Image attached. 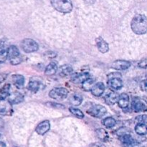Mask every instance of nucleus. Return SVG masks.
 Instances as JSON below:
<instances>
[{"label": "nucleus", "instance_id": "f257e3e1", "mask_svg": "<svg viewBox=\"0 0 147 147\" xmlns=\"http://www.w3.org/2000/svg\"><path fill=\"white\" fill-rule=\"evenodd\" d=\"M131 27L134 33L137 34H146L147 32V20L146 16L137 14L132 20Z\"/></svg>", "mask_w": 147, "mask_h": 147}, {"label": "nucleus", "instance_id": "f03ea898", "mask_svg": "<svg viewBox=\"0 0 147 147\" xmlns=\"http://www.w3.org/2000/svg\"><path fill=\"white\" fill-rule=\"evenodd\" d=\"M53 8L61 13H70L73 10L71 0H51Z\"/></svg>", "mask_w": 147, "mask_h": 147}, {"label": "nucleus", "instance_id": "7ed1b4c3", "mask_svg": "<svg viewBox=\"0 0 147 147\" xmlns=\"http://www.w3.org/2000/svg\"><path fill=\"white\" fill-rule=\"evenodd\" d=\"M108 85L113 90H119L123 87V82L121 79V75L117 73H112L108 76Z\"/></svg>", "mask_w": 147, "mask_h": 147}, {"label": "nucleus", "instance_id": "20e7f679", "mask_svg": "<svg viewBox=\"0 0 147 147\" xmlns=\"http://www.w3.org/2000/svg\"><path fill=\"white\" fill-rule=\"evenodd\" d=\"M7 57L9 60L10 63L13 65H17L22 62L20 51L14 45H11L7 49Z\"/></svg>", "mask_w": 147, "mask_h": 147}, {"label": "nucleus", "instance_id": "39448f33", "mask_svg": "<svg viewBox=\"0 0 147 147\" xmlns=\"http://www.w3.org/2000/svg\"><path fill=\"white\" fill-rule=\"evenodd\" d=\"M21 47L27 53L36 52L39 49L38 44L32 39H24L21 42Z\"/></svg>", "mask_w": 147, "mask_h": 147}, {"label": "nucleus", "instance_id": "423d86ee", "mask_svg": "<svg viewBox=\"0 0 147 147\" xmlns=\"http://www.w3.org/2000/svg\"><path fill=\"white\" fill-rule=\"evenodd\" d=\"M88 113L96 118H101L106 115L107 110L104 106L101 105H93L87 110Z\"/></svg>", "mask_w": 147, "mask_h": 147}, {"label": "nucleus", "instance_id": "0eeeda50", "mask_svg": "<svg viewBox=\"0 0 147 147\" xmlns=\"http://www.w3.org/2000/svg\"><path fill=\"white\" fill-rule=\"evenodd\" d=\"M68 92L64 88H55L51 90L49 93V96L53 99L57 100H63L66 98Z\"/></svg>", "mask_w": 147, "mask_h": 147}, {"label": "nucleus", "instance_id": "6e6552de", "mask_svg": "<svg viewBox=\"0 0 147 147\" xmlns=\"http://www.w3.org/2000/svg\"><path fill=\"white\" fill-rule=\"evenodd\" d=\"M131 109L136 113H139L146 111V106L145 103L139 98H134L131 102Z\"/></svg>", "mask_w": 147, "mask_h": 147}, {"label": "nucleus", "instance_id": "1a4fd4ad", "mask_svg": "<svg viewBox=\"0 0 147 147\" xmlns=\"http://www.w3.org/2000/svg\"><path fill=\"white\" fill-rule=\"evenodd\" d=\"M12 113L11 104L6 99L0 100V114L3 116H9Z\"/></svg>", "mask_w": 147, "mask_h": 147}, {"label": "nucleus", "instance_id": "9d476101", "mask_svg": "<svg viewBox=\"0 0 147 147\" xmlns=\"http://www.w3.org/2000/svg\"><path fill=\"white\" fill-rule=\"evenodd\" d=\"M7 100L11 104H17L24 100V96L19 92H13L9 93V96H7Z\"/></svg>", "mask_w": 147, "mask_h": 147}, {"label": "nucleus", "instance_id": "9b49d317", "mask_svg": "<svg viewBox=\"0 0 147 147\" xmlns=\"http://www.w3.org/2000/svg\"><path fill=\"white\" fill-rule=\"evenodd\" d=\"M131 63L127 60H116L111 64V67L118 70H124L130 67Z\"/></svg>", "mask_w": 147, "mask_h": 147}, {"label": "nucleus", "instance_id": "f8f14e48", "mask_svg": "<svg viewBox=\"0 0 147 147\" xmlns=\"http://www.w3.org/2000/svg\"><path fill=\"white\" fill-rule=\"evenodd\" d=\"M90 91H91V93L94 96H96V97L101 96L105 91L104 84L101 83V82H99V83H97L96 84H94L93 87H92Z\"/></svg>", "mask_w": 147, "mask_h": 147}, {"label": "nucleus", "instance_id": "ddd939ff", "mask_svg": "<svg viewBox=\"0 0 147 147\" xmlns=\"http://www.w3.org/2000/svg\"><path fill=\"white\" fill-rule=\"evenodd\" d=\"M50 129V123L49 121H43L38 124L36 128V132L40 135H44Z\"/></svg>", "mask_w": 147, "mask_h": 147}, {"label": "nucleus", "instance_id": "4468645a", "mask_svg": "<svg viewBox=\"0 0 147 147\" xmlns=\"http://www.w3.org/2000/svg\"><path fill=\"white\" fill-rule=\"evenodd\" d=\"M90 78V74L88 73H75L73 74L71 77V81L73 83H82L83 81Z\"/></svg>", "mask_w": 147, "mask_h": 147}, {"label": "nucleus", "instance_id": "2eb2a0df", "mask_svg": "<svg viewBox=\"0 0 147 147\" xmlns=\"http://www.w3.org/2000/svg\"><path fill=\"white\" fill-rule=\"evenodd\" d=\"M117 102L121 109H126L129 105V96L126 93H122L118 97Z\"/></svg>", "mask_w": 147, "mask_h": 147}, {"label": "nucleus", "instance_id": "dca6fc26", "mask_svg": "<svg viewBox=\"0 0 147 147\" xmlns=\"http://www.w3.org/2000/svg\"><path fill=\"white\" fill-rule=\"evenodd\" d=\"M96 45H97L99 51L102 53H107L109 50V44L103 39L100 38V37L96 39Z\"/></svg>", "mask_w": 147, "mask_h": 147}, {"label": "nucleus", "instance_id": "f3484780", "mask_svg": "<svg viewBox=\"0 0 147 147\" xmlns=\"http://www.w3.org/2000/svg\"><path fill=\"white\" fill-rule=\"evenodd\" d=\"M28 88L31 91L37 92L43 88V84L39 80H32V79L28 84Z\"/></svg>", "mask_w": 147, "mask_h": 147}, {"label": "nucleus", "instance_id": "a211bd4d", "mask_svg": "<svg viewBox=\"0 0 147 147\" xmlns=\"http://www.w3.org/2000/svg\"><path fill=\"white\" fill-rule=\"evenodd\" d=\"M11 80L13 84L18 88H22L24 85V78L21 75H13L11 76Z\"/></svg>", "mask_w": 147, "mask_h": 147}, {"label": "nucleus", "instance_id": "6ab92c4d", "mask_svg": "<svg viewBox=\"0 0 147 147\" xmlns=\"http://www.w3.org/2000/svg\"><path fill=\"white\" fill-rule=\"evenodd\" d=\"M121 141L125 147H130L135 142L134 139L129 133L121 136Z\"/></svg>", "mask_w": 147, "mask_h": 147}, {"label": "nucleus", "instance_id": "aec40b11", "mask_svg": "<svg viewBox=\"0 0 147 147\" xmlns=\"http://www.w3.org/2000/svg\"><path fill=\"white\" fill-rule=\"evenodd\" d=\"M69 101H70V104H72L73 106H80L83 102V97L79 93H74V94L71 95L69 98Z\"/></svg>", "mask_w": 147, "mask_h": 147}, {"label": "nucleus", "instance_id": "412c9836", "mask_svg": "<svg viewBox=\"0 0 147 147\" xmlns=\"http://www.w3.org/2000/svg\"><path fill=\"white\" fill-rule=\"evenodd\" d=\"M59 72V75L61 77H65V76H68L69 75L72 74L73 72V68L70 66L67 65H64L60 67V68L57 69Z\"/></svg>", "mask_w": 147, "mask_h": 147}, {"label": "nucleus", "instance_id": "4be33fe9", "mask_svg": "<svg viewBox=\"0 0 147 147\" xmlns=\"http://www.w3.org/2000/svg\"><path fill=\"white\" fill-rule=\"evenodd\" d=\"M57 69L58 67H57V63H55V62H52L46 67L45 73L47 76H53L55 73H57Z\"/></svg>", "mask_w": 147, "mask_h": 147}, {"label": "nucleus", "instance_id": "5701e85b", "mask_svg": "<svg viewBox=\"0 0 147 147\" xmlns=\"http://www.w3.org/2000/svg\"><path fill=\"white\" fill-rule=\"evenodd\" d=\"M135 131L137 134L140 135V136H144L146 134L147 129L146 123H138L136 126H135Z\"/></svg>", "mask_w": 147, "mask_h": 147}, {"label": "nucleus", "instance_id": "b1692460", "mask_svg": "<svg viewBox=\"0 0 147 147\" xmlns=\"http://www.w3.org/2000/svg\"><path fill=\"white\" fill-rule=\"evenodd\" d=\"M95 83V80L93 78H88V79H86L85 81H83L82 83V86H83V88L86 91H90L91 90L92 87L93 86Z\"/></svg>", "mask_w": 147, "mask_h": 147}, {"label": "nucleus", "instance_id": "393cba45", "mask_svg": "<svg viewBox=\"0 0 147 147\" xmlns=\"http://www.w3.org/2000/svg\"><path fill=\"white\" fill-rule=\"evenodd\" d=\"M96 135L100 140L103 142H106L109 139V134L107 131L103 129H98L96 130Z\"/></svg>", "mask_w": 147, "mask_h": 147}, {"label": "nucleus", "instance_id": "a878e982", "mask_svg": "<svg viewBox=\"0 0 147 147\" xmlns=\"http://www.w3.org/2000/svg\"><path fill=\"white\" fill-rule=\"evenodd\" d=\"M10 86L9 84H6L4 87L0 89V100L7 99V96L9 94Z\"/></svg>", "mask_w": 147, "mask_h": 147}, {"label": "nucleus", "instance_id": "bb28decb", "mask_svg": "<svg viewBox=\"0 0 147 147\" xmlns=\"http://www.w3.org/2000/svg\"><path fill=\"white\" fill-rule=\"evenodd\" d=\"M118 97L119 96H117V94H116L113 92H111L110 93L106 95L105 99L106 100V103H108L109 104H114L116 102V100H117Z\"/></svg>", "mask_w": 147, "mask_h": 147}, {"label": "nucleus", "instance_id": "cd10ccee", "mask_svg": "<svg viewBox=\"0 0 147 147\" xmlns=\"http://www.w3.org/2000/svg\"><path fill=\"white\" fill-rule=\"evenodd\" d=\"M116 121L113 117H107L103 121V124L108 129H111L115 126Z\"/></svg>", "mask_w": 147, "mask_h": 147}, {"label": "nucleus", "instance_id": "c85d7f7f", "mask_svg": "<svg viewBox=\"0 0 147 147\" xmlns=\"http://www.w3.org/2000/svg\"><path fill=\"white\" fill-rule=\"evenodd\" d=\"M70 113H73L74 116L79 118V119H83L84 118V114L80 109H76V108H70Z\"/></svg>", "mask_w": 147, "mask_h": 147}, {"label": "nucleus", "instance_id": "c756f323", "mask_svg": "<svg viewBox=\"0 0 147 147\" xmlns=\"http://www.w3.org/2000/svg\"><path fill=\"white\" fill-rule=\"evenodd\" d=\"M7 59V49H4L0 53V63H4Z\"/></svg>", "mask_w": 147, "mask_h": 147}, {"label": "nucleus", "instance_id": "7c9ffc66", "mask_svg": "<svg viewBox=\"0 0 147 147\" xmlns=\"http://www.w3.org/2000/svg\"><path fill=\"white\" fill-rule=\"evenodd\" d=\"M136 121L138 123H146V115H142L139 116L136 118Z\"/></svg>", "mask_w": 147, "mask_h": 147}, {"label": "nucleus", "instance_id": "2f4dec72", "mask_svg": "<svg viewBox=\"0 0 147 147\" xmlns=\"http://www.w3.org/2000/svg\"><path fill=\"white\" fill-rule=\"evenodd\" d=\"M146 59H144V60H141L139 63V67H142V68H146Z\"/></svg>", "mask_w": 147, "mask_h": 147}, {"label": "nucleus", "instance_id": "473e14b6", "mask_svg": "<svg viewBox=\"0 0 147 147\" xmlns=\"http://www.w3.org/2000/svg\"><path fill=\"white\" fill-rule=\"evenodd\" d=\"M90 147H106L104 144L101 143H99V142H97V143H94L93 144L90 145Z\"/></svg>", "mask_w": 147, "mask_h": 147}, {"label": "nucleus", "instance_id": "72a5a7b5", "mask_svg": "<svg viewBox=\"0 0 147 147\" xmlns=\"http://www.w3.org/2000/svg\"><path fill=\"white\" fill-rule=\"evenodd\" d=\"M5 49V42L3 40H0V53Z\"/></svg>", "mask_w": 147, "mask_h": 147}, {"label": "nucleus", "instance_id": "f704fd0d", "mask_svg": "<svg viewBox=\"0 0 147 147\" xmlns=\"http://www.w3.org/2000/svg\"><path fill=\"white\" fill-rule=\"evenodd\" d=\"M6 78H7L6 74H0V84H1L5 80Z\"/></svg>", "mask_w": 147, "mask_h": 147}, {"label": "nucleus", "instance_id": "c9c22d12", "mask_svg": "<svg viewBox=\"0 0 147 147\" xmlns=\"http://www.w3.org/2000/svg\"><path fill=\"white\" fill-rule=\"evenodd\" d=\"M141 88H142V89L144 90V91H146V80H144L143 82H142V86H141Z\"/></svg>", "mask_w": 147, "mask_h": 147}, {"label": "nucleus", "instance_id": "e433bc0d", "mask_svg": "<svg viewBox=\"0 0 147 147\" xmlns=\"http://www.w3.org/2000/svg\"><path fill=\"white\" fill-rule=\"evenodd\" d=\"M4 126V121H3V119H1V118H0V131H1V129H3Z\"/></svg>", "mask_w": 147, "mask_h": 147}, {"label": "nucleus", "instance_id": "4c0bfd02", "mask_svg": "<svg viewBox=\"0 0 147 147\" xmlns=\"http://www.w3.org/2000/svg\"><path fill=\"white\" fill-rule=\"evenodd\" d=\"M83 1L88 4H93L96 1V0H83Z\"/></svg>", "mask_w": 147, "mask_h": 147}, {"label": "nucleus", "instance_id": "58836bf2", "mask_svg": "<svg viewBox=\"0 0 147 147\" xmlns=\"http://www.w3.org/2000/svg\"><path fill=\"white\" fill-rule=\"evenodd\" d=\"M0 147H6L5 143H4L3 142H0Z\"/></svg>", "mask_w": 147, "mask_h": 147}]
</instances>
